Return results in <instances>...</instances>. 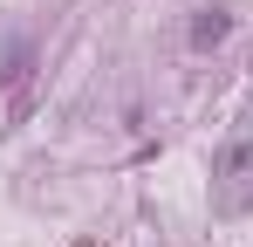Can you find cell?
Masks as SVG:
<instances>
[{"instance_id":"7a4b0ae2","label":"cell","mask_w":253,"mask_h":247,"mask_svg":"<svg viewBox=\"0 0 253 247\" xmlns=\"http://www.w3.org/2000/svg\"><path fill=\"white\" fill-rule=\"evenodd\" d=\"M226 35H233V14H226V7H199V21H192V48H219Z\"/></svg>"},{"instance_id":"6da1fadb","label":"cell","mask_w":253,"mask_h":247,"mask_svg":"<svg viewBox=\"0 0 253 247\" xmlns=\"http://www.w3.org/2000/svg\"><path fill=\"white\" fill-rule=\"evenodd\" d=\"M212 206L219 213H247L253 206V103L233 117V130L212 151Z\"/></svg>"}]
</instances>
